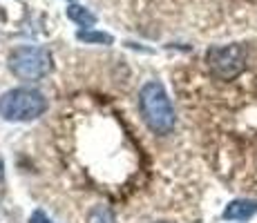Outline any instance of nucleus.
Listing matches in <instances>:
<instances>
[{
  "label": "nucleus",
  "mask_w": 257,
  "mask_h": 223,
  "mask_svg": "<svg viewBox=\"0 0 257 223\" xmlns=\"http://www.w3.org/2000/svg\"><path fill=\"white\" fill-rule=\"evenodd\" d=\"M87 223H116V216L107 205H94L87 214Z\"/></svg>",
  "instance_id": "obj_8"
},
{
  "label": "nucleus",
  "mask_w": 257,
  "mask_h": 223,
  "mask_svg": "<svg viewBox=\"0 0 257 223\" xmlns=\"http://www.w3.org/2000/svg\"><path fill=\"white\" fill-rule=\"evenodd\" d=\"M139 110L143 116V123L155 134L166 136L175 130V107L168 98L166 89L161 83L150 81L141 87L139 92Z\"/></svg>",
  "instance_id": "obj_1"
},
{
  "label": "nucleus",
  "mask_w": 257,
  "mask_h": 223,
  "mask_svg": "<svg viewBox=\"0 0 257 223\" xmlns=\"http://www.w3.org/2000/svg\"><path fill=\"white\" fill-rule=\"evenodd\" d=\"M29 223H54V221L49 219V216L43 210H36L32 216H29Z\"/></svg>",
  "instance_id": "obj_9"
},
{
  "label": "nucleus",
  "mask_w": 257,
  "mask_h": 223,
  "mask_svg": "<svg viewBox=\"0 0 257 223\" xmlns=\"http://www.w3.org/2000/svg\"><path fill=\"white\" fill-rule=\"evenodd\" d=\"M67 18L74 21L76 25H81V27H92V25L96 23V16H94L90 9L81 7V5H76V3L67 7Z\"/></svg>",
  "instance_id": "obj_6"
},
{
  "label": "nucleus",
  "mask_w": 257,
  "mask_h": 223,
  "mask_svg": "<svg viewBox=\"0 0 257 223\" xmlns=\"http://www.w3.org/2000/svg\"><path fill=\"white\" fill-rule=\"evenodd\" d=\"M255 214H257V201L253 199L230 201L224 210V219H228V221H246Z\"/></svg>",
  "instance_id": "obj_5"
},
{
  "label": "nucleus",
  "mask_w": 257,
  "mask_h": 223,
  "mask_svg": "<svg viewBox=\"0 0 257 223\" xmlns=\"http://www.w3.org/2000/svg\"><path fill=\"white\" fill-rule=\"evenodd\" d=\"M5 176V163H3V156H0V181H3Z\"/></svg>",
  "instance_id": "obj_10"
},
{
  "label": "nucleus",
  "mask_w": 257,
  "mask_h": 223,
  "mask_svg": "<svg viewBox=\"0 0 257 223\" xmlns=\"http://www.w3.org/2000/svg\"><path fill=\"white\" fill-rule=\"evenodd\" d=\"M206 63L212 76L219 81H233L246 67V49L244 45H219L210 47L206 54Z\"/></svg>",
  "instance_id": "obj_4"
},
{
  "label": "nucleus",
  "mask_w": 257,
  "mask_h": 223,
  "mask_svg": "<svg viewBox=\"0 0 257 223\" xmlns=\"http://www.w3.org/2000/svg\"><path fill=\"white\" fill-rule=\"evenodd\" d=\"M47 110V98L38 89L16 87L0 96V116L9 123H29L41 118Z\"/></svg>",
  "instance_id": "obj_2"
},
{
  "label": "nucleus",
  "mask_w": 257,
  "mask_h": 223,
  "mask_svg": "<svg viewBox=\"0 0 257 223\" xmlns=\"http://www.w3.org/2000/svg\"><path fill=\"white\" fill-rule=\"evenodd\" d=\"M78 41L83 43H98V45H112L114 43V38L110 36V34L105 32H94V29H81V32L76 34Z\"/></svg>",
  "instance_id": "obj_7"
},
{
  "label": "nucleus",
  "mask_w": 257,
  "mask_h": 223,
  "mask_svg": "<svg viewBox=\"0 0 257 223\" xmlns=\"http://www.w3.org/2000/svg\"><path fill=\"white\" fill-rule=\"evenodd\" d=\"M9 69L21 81H41L52 72V56L43 47L23 45L9 56Z\"/></svg>",
  "instance_id": "obj_3"
}]
</instances>
